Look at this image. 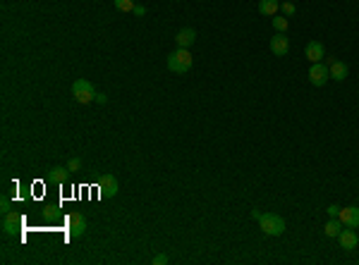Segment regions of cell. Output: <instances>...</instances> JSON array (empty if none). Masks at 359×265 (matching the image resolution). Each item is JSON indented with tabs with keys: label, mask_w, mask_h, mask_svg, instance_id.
Segmentation results:
<instances>
[{
	"label": "cell",
	"mask_w": 359,
	"mask_h": 265,
	"mask_svg": "<svg viewBox=\"0 0 359 265\" xmlns=\"http://www.w3.org/2000/svg\"><path fill=\"white\" fill-rule=\"evenodd\" d=\"M259 227L266 237H283L285 234V220L276 213H264V215H259Z\"/></svg>",
	"instance_id": "6da1fadb"
},
{
	"label": "cell",
	"mask_w": 359,
	"mask_h": 265,
	"mask_svg": "<svg viewBox=\"0 0 359 265\" xmlns=\"http://www.w3.org/2000/svg\"><path fill=\"white\" fill-rule=\"evenodd\" d=\"M168 70L175 74H184L192 70V53L189 48H177L173 53H168Z\"/></svg>",
	"instance_id": "7a4b0ae2"
},
{
	"label": "cell",
	"mask_w": 359,
	"mask_h": 265,
	"mask_svg": "<svg viewBox=\"0 0 359 265\" xmlns=\"http://www.w3.org/2000/svg\"><path fill=\"white\" fill-rule=\"evenodd\" d=\"M72 98L77 103L86 105V103L96 101V89H93L91 82H86V79H74V84H72Z\"/></svg>",
	"instance_id": "3957f363"
},
{
	"label": "cell",
	"mask_w": 359,
	"mask_h": 265,
	"mask_svg": "<svg viewBox=\"0 0 359 265\" xmlns=\"http://www.w3.org/2000/svg\"><path fill=\"white\" fill-rule=\"evenodd\" d=\"M67 232H70V239H82L84 232H86V218L82 213H70L67 215Z\"/></svg>",
	"instance_id": "277c9868"
},
{
	"label": "cell",
	"mask_w": 359,
	"mask_h": 265,
	"mask_svg": "<svg viewBox=\"0 0 359 265\" xmlns=\"http://www.w3.org/2000/svg\"><path fill=\"white\" fill-rule=\"evenodd\" d=\"M328 79H331L328 64L326 62H312V67H309V82H312L314 86H323Z\"/></svg>",
	"instance_id": "5b68a950"
},
{
	"label": "cell",
	"mask_w": 359,
	"mask_h": 265,
	"mask_svg": "<svg viewBox=\"0 0 359 265\" xmlns=\"http://www.w3.org/2000/svg\"><path fill=\"white\" fill-rule=\"evenodd\" d=\"M340 222L342 227H350V229H357L359 227V208L357 206H347V208H340Z\"/></svg>",
	"instance_id": "8992f818"
},
{
	"label": "cell",
	"mask_w": 359,
	"mask_h": 265,
	"mask_svg": "<svg viewBox=\"0 0 359 265\" xmlns=\"http://www.w3.org/2000/svg\"><path fill=\"white\" fill-rule=\"evenodd\" d=\"M271 53L278 55V57H285L290 53V41H287V36L283 31H278L276 36L271 38Z\"/></svg>",
	"instance_id": "52a82bcc"
},
{
	"label": "cell",
	"mask_w": 359,
	"mask_h": 265,
	"mask_svg": "<svg viewBox=\"0 0 359 265\" xmlns=\"http://www.w3.org/2000/svg\"><path fill=\"white\" fill-rule=\"evenodd\" d=\"M304 55H306V60H309V62H323V57H326V48H323V43H319V41H309L306 48H304Z\"/></svg>",
	"instance_id": "ba28073f"
},
{
	"label": "cell",
	"mask_w": 359,
	"mask_h": 265,
	"mask_svg": "<svg viewBox=\"0 0 359 265\" xmlns=\"http://www.w3.org/2000/svg\"><path fill=\"white\" fill-rule=\"evenodd\" d=\"M98 189L103 191V196H118L120 186H118V179L113 177V174H103L101 179H98Z\"/></svg>",
	"instance_id": "9c48e42d"
},
{
	"label": "cell",
	"mask_w": 359,
	"mask_h": 265,
	"mask_svg": "<svg viewBox=\"0 0 359 265\" xmlns=\"http://www.w3.org/2000/svg\"><path fill=\"white\" fill-rule=\"evenodd\" d=\"M328 70H331V79H335V82H345L347 79V72H350V67L345 62H340V60H328Z\"/></svg>",
	"instance_id": "30bf717a"
},
{
	"label": "cell",
	"mask_w": 359,
	"mask_h": 265,
	"mask_svg": "<svg viewBox=\"0 0 359 265\" xmlns=\"http://www.w3.org/2000/svg\"><path fill=\"white\" fill-rule=\"evenodd\" d=\"M194 41H196V31H194L192 27L177 31V36H175L177 48H189V46H194Z\"/></svg>",
	"instance_id": "8fae6325"
},
{
	"label": "cell",
	"mask_w": 359,
	"mask_h": 265,
	"mask_svg": "<svg viewBox=\"0 0 359 265\" xmlns=\"http://www.w3.org/2000/svg\"><path fill=\"white\" fill-rule=\"evenodd\" d=\"M338 239H340V246L345 248V251H352V248H357L359 244V237H357V232L354 229H342L340 234H338Z\"/></svg>",
	"instance_id": "7c38bea8"
},
{
	"label": "cell",
	"mask_w": 359,
	"mask_h": 265,
	"mask_svg": "<svg viewBox=\"0 0 359 265\" xmlns=\"http://www.w3.org/2000/svg\"><path fill=\"white\" fill-rule=\"evenodd\" d=\"M19 222H22L19 215H15L12 211H10L8 215H3V229H5V234H8V237H12V234L19 229Z\"/></svg>",
	"instance_id": "4fadbf2b"
},
{
	"label": "cell",
	"mask_w": 359,
	"mask_h": 265,
	"mask_svg": "<svg viewBox=\"0 0 359 265\" xmlns=\"http://www.w3.org/2000/svg\"><path fill=\"white\" fill-rule=\"evenodd\" d=\"M280 10V0H259V12L264 17H276Z\"/></svg>",
	"instance_id": "5bb4252c"
},
{
	"label": "cell",
	"mask_w": 359,
	"mask_h": 265,
	"mask_svg": "<svg viewBox=\"0 0 359 265\" xmlns=\"http://www.w3.org/2000/svg\"><path fill=\"white\" fill-rule=\"evenodd\" d=\"M342 232V222H340V218H331L326 225H323V234L326 237H331V239H335L338 234Z\"/></svg>",
	"instance_id": "9a60e30c"
},
{
	"label": "cell",
	"mask_w": 359,
	"mask_h": 265,
	"mask_svg": "<svg viewBox=\"0 0 359 265\" xmlns=\"http://www.w3.org/2000/svg\"><path fill=\"white\" fill-rule=\"evenodd\" d=\"M67 172H70L67 167H53V170H50V179L58 184H63L65 179H67Z\"/></svg>",
	"instance_id": "2e32d148"
},
{
	"label": "cell",
	"mask_w": 359,
	"mask_h": 265,
	"mask_svg": "<svg viewBox=\"0 0 359 265\" xmlns=\"http://www.w3.org/2000/svg\"><path fill=\"white\" fill-rule=\"evenodd\" d=\"M113 5L120 10V12H134V0H113Z\"/></svg>",
	"instance_id": "e0dca14e"
},
{
	"label": "cell",
	"mask_w": 359,
	"mask_h": 265,
	"mask_svg": "<svg viewBox=\"0 0 359 265\" xmlns=\"http://www.w3.org/2000/svg\"><path fill=\"white\" fill-rule=\"evenodd\" d=\"M273 27H276V31H283V34H285L287 27H290V22H287L285 15H276V17H273Z\"/></svg>",
	"instance_id": "ac0fdd59"
},
{
	"label": "cell",
	"mask_w": 359,
	"mask_h": 265,
	"mask_svg": "<svg viewBox=\"0 0 359 265\" xmlns=\"http://www.w3.org/2000/svg\"><path fill=\"white\" fill-rule=\"evenodd\" d=\"M67 170H70V172H79V170H82V160H79V158H70V163H67Z\"/></svg>",
	"instance_id": "d6986e66"
},
{
	"label": "cell",
	"mask_w": 359,
	"mask_h": 265,
	"mask_svg": "<svg viewBox=\"0 0 359 265\" xmlns=\"http://www.w3.org/2000/svg\"><path fill=\"white\" fill-rule=\"evenodd\" d=\"M295 12H297V8L292 3H283V15L285 17H295Z\"/></svg>",
	"instance_id": "ffe728a7"
},
{
	"label": "cell",
	"mask_w": 359,
	"mask_h": 265,
	"mask_svg": "<svg viewBox=\"0 0 359 265\" xmlns=\"http://www.w3.org/2000/svg\"><path fill=\"white\" fill-rule=\"evenodd\" d=\"M326 213H328L331 218H338V215H340V206H328V208H326Z\"/></svg>",
	"instance_id": "44dd1931"
},
{
	"label": "cell",
	"mask_w": 359,
	"mask_h": 265,
	"mask_svg": "<svg viewBox=\"0 0 359 265\" xmlns=\"http://www.w3.org/2000/svg\"><path fill=\"white\" fill-rule=\"evenodd\" d=\"M151 263H153V265H166L168 263V256H163V253H161V256H156Z\"/></svg>",
	"instance_id": "7402d4cb"
},
{
	"label": "cell",
	"mask_w": 359,
	"mask_h": 265,
	"mask_svg": "<svg viewBox=\"0 0 359 265\" xmlns=\"http://www.w3.org/2000/svg\"><path fill=\"white\" fill-rule=\"evenodd\" d=\"M0 211H3V215H8L10 213V201L8 198H3V201H0Z\"/></svg>",
	"instance_id": "603a6c76"
},
{
	"label": "cell",
	"mask_w": 359,
	"mask_h": 265,
	"mask_svg": "<svg viewBox=\"0 0 359 265\" xmlns=\"http://www.w3.org/2000/svg\"><path fill=\"white\" fill-rule=\"evenodd\" d=\"M132 15H137V17H144V15H146V8H144V5H137Z\"/></svg>",
	"instance_id": "cb8c5ba5"
},
{
	"label": "cell",
	"mask_w": 359,
	"mask_h": 265,
	"mask_svg": "<svg viewBox=\"0 0 359 265\" xmlns=\"http://www.w3.org/2000/svg\"><path fill=\"white\" fill-rule=\"evenodd\" d=\"M106 101H108V98H106L103 93H96V103H106Z\"/></svg>",
	"instance_id": "d4e9b609"
}]
</instances>
